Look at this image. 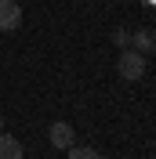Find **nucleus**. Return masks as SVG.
I'll return each mask as SVG.
<instances>
[{
    "label": "nucleus",
    "mask_w": 156,
    "mask_h": 159,
    "mask_svg": "<svg viewBox=\"0 0 156 159\" xmlns=\"http://www.w3.org/2000/svg\"><path fill=\"white\" fill-rule=\"evenodd\" d=\"M113 43H116V47H127V43H131V33H127V29H116V33H113Z\"/></svg>",
    "instance_id": "nucleus-7"
},
{
    "label": "nucleus",
    "mask_w": 156,
    "mask_h": 159,
    "mask_svg": "<svg viewBox=\"0 0 156 159\" xmlns=\"http://www.w3.org/2000/svg\"><path fill=\"white\" fill-rule=\"evenodd\" d=\"M116 72H120V80H142L145 76V54L142 51H134V47H124L120 51V58H116Z\"/></svg>",
    "instance_id": "nucleus-1"
},
{
    "label": "nucleus",
    "mask_w": 156,
    "mask_h": 159,
    "mask_svg": "<svg viewBox=\"0 0 156 159\" xmlns=\"http://www.w3.org/2000/svg\"><path fill=\"white\" fill-rule=\"evenodd\" d=\"M0 159H22V141L11 134H0Z\"/></svg>",
    "instance_id": "nucleus-5"
},
{
    "label": "nucleus",
    "mask_w": 156,
    "mask_h": 159,
    "mask_svg": "<svg viewBox=\"0 0 156 159\" xmlns=\"http://www.w3.org/2000/svg\"><path fill=\"white\" fill-rule=\"evenodd\" d=\"M0 130H4V116H0Z\"/></svg>",
    "instance_id": "nucleus-8"
},
{
    "label": "nucleus",
    "mask_w": 156,
    "mask_h": 159,
    "mask_svg": "<svg viewBox=\"0 0 156 159\" xmlns=\"http://www.w3.org/2000/svg\"><path fill=\"white\" fill-rule=\"evenodd\" d=\"M127 47H134V51H142V54H149V51L156 47V33L153 29H138V33H131V43Z\"/></svg>",
    "instance_id": "nucleus-4"
},
{
    "label": "nucleus",
    "mask_w": 156,
    "mask_h": 159,
    "mask_svg": "<svg viewBox=\"0 0 156 159\" xmlns=\"http://www.w3.org/2000/svg\"><path fill=\"white\" fill-rule=\"evenodd\" d=\"M47 141L55 145L58 152H66V148H73L76 145V130H73V123H51V130H47Z\"/></svg>",
    "instance_id": "nucleus-2"
},
{
    "label": "nucleus",
    "mask_w": 156,
    "mask_h": 159,
    "mask_svg": "<svg viewBox=\"0 0 156 159\" xmlns=\"http://www.w3.org/2000/svg\"><path fill=\"white\" fill-rule=\"evenodd\" d=\"M66 152H69V159H102V152L87 148V145H73V148H66Z\"/></svg>",
    "instance_id": "nucleus-6"
},
{
    "label": "nucleus",
    "mask_w": 156,
    "mask_h": 159,
    "mask_svg": "<svg viewBox=\"0 0 156 159\" xmlns=\"http://www.w3.org/2000/svg\"><path fill=\"white\" fill-rule=\"evenodd\" d=\"M18 25H22L18 0H0V33H15Z\"/></svg>",
    "instance_id": "nucleus-3"
}]
</instances>
